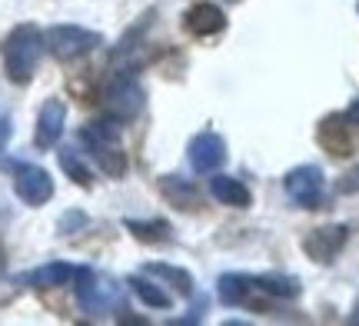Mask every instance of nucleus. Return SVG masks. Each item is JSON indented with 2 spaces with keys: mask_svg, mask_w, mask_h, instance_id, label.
<instances>
[{
  "mask_svg": "<svg viewBox=\"0 0 359 326\" xmlns=\"http://www.w3.org/2000/svg\"><path fill=\"white\" fill-rule=\"evenodd\" d=\"M40 53H43V30L34 24L13 27L4 40V70L13 83H30L37 74Z\"/></svg>",
  "mask_w": 359,
  "mask_h": 326,
  "instance_id": "obj_1",
  "label": "nucleus"
},
{
  "mask_svg": "<svg viewBox=\"0 0 359 326\" xmlns=\"http://www.w3.org/2000/svg\"><path fill=\"white\" fill-rule=\"evenodd\" d=\"M80 140L90 150V157L97 160V167L107 173V177H123L127 173V154L120 147V127L116 120H93L80 130Z\"/></svg>",
  "mask_w": 359,
  "mask_h": 326,
  "instance_id": "obj_2",
  "label": "nucleus"
},
{
  "mask_svg": "<svg viewBox=\"0 0 359 326\" xmlns=\"http://www.w3.org/2000/svg\"><path fill=\"white\" fill-rule=\"evenodd\" d=\"M74 283H77L74 290H77L80 310L87 316H103V313H110L114 306H120V287H116L110 276L97 273L90 266H77Z\"/></svg>",
  "mask_w": 359,
  "mask_h": 326,
  "instance_id": "obj_3",
  "label": "nucleus"
},
{
  "mask_svg": "<svg viewBox=\"0 0 359 326\" xmlns=\"http://www.w3.org/2000/svg\"><path fill=\"white\" fill-rule=\"evenodd\" d=\"M100 40L103 37L97 30H87V27H77V24H60L43 34V47L57 60H77V57L90 53L93 47H100Z\"/></svg>",
  "mask_w": 359,
  "mask_h": 326,
  "instance_id": "obj_4",
  "label": "nucleus"
},
{
  "mask_svg": "<svg viewBox=\"0 0 359 326\" xmlns=\"http://www.w3.org/2000/svg\"><path fill=\"white\" fill-rule=\"evenodd\" d=\"M143 100H147V93H143V87L137 83V77H130V74H116V77L107 83V90H103V107H107V114H110L116 123H127V120L140 117Z\"/></svg>",
  "mask_w": 359,
  "mask_h": 326,
  "instance_id": "obj_5",
  "label": "nucleus"
},
{
  "mask_svg": "<svg viewBox=\"0 0 359 326\" xmlns=\"http://www.w3.org/2000/svg\"><path fill=\"white\" fill-rule=\"evenodd\" d=\"M323 170L316 163H303V167H293L286 177H283V186L293 200L296 207L303 210H316L323 200Z\"/></svg>",
  "mask_w": 359,
  "mask_h": 326,
  "instance_id": "obj_6",
  "label": "nucleus"
},
{
  "mask_svg": "<svg viewBox=\"0 0 359 326\" xmlns=\"http://www.w3.org/2000/svg\"><path fill=\"white\" fill-rule=\"evenodd\" d=\"M13 190H17V196L24 200L27 207H43L53 196V180L50 173L37 167V163H20L13 170Z\"/></svg>",
  "mask_w": 359,
  "mask_h": 326,
  "instance_id": "obj_7",
  "label": "nucleus"
},
{
  "mask_svg": "<svg viewBox=\"0 0 359 326\" xmlns=\"http://www.w3.org/2000/svg\"><path fill=\"white\" fill-rule=\"evenodd\" d=\"M187 157H190V167L196 173H213L226 163V140L219 137L217 130H203L196 133L187 147Z\"/></svg>",
  "mask_w": 359,
  "mask_h": 326,
  "instance_id": "obj_8",
  "label": "nucleus"
},
{
  "mask_svg": "<svg viewBox=\"0 0 359 326\" xmlns=\"http://www.w3.org/2000/svg\"><path fill=\"white\" fill-rule=\"evenodd\" d=\"M346 240H349V226L330 223V226H320V230L303 236V253L316 263H333L336 253L346 247Z\"/></svg>",
  "mask_w": 359,
  "mask_h": 326,
  "instance_id": "obj_9",
  "label": "nucleus"
},
{
  "mask_svg": "<svg viewBox=\"0 0 359 326\" xmlns=\"http://www.w3.org/2000/svg\"><path fill=\"white\" fill-rule=\"evenodd\" d=\"M64 120H67V104H64V100H57V97H50L47 104L40 107L34 144H37L40 150H50V147H57L60 133H64Z\"/></svg>",
  "mask_w": 359,
  "mask_h": 326,
  "instance_id": "obj_10",
  "label": "nucleus"
},
{
  "mask_svg": "<svg viewBox=\"0 0 359 326\" xmlns=\"http://www.w3.org/2000/svg\"><path fill=\"white\" fill-rule=\"evenodd\" d=\"M349 120L346 114H330V117L320 123V130H316V140L326 154H333V157H349L353 154V137H349Z\"/></svg>",
  "mask_w": 359,
  "mask_h": 326,
  "instance_id": "obj_11",
  "label": "nucleus"
},
{
  "mask_svg": "<svg viewBox=\"0 0 359 326\" xmlns=\"http://www.w3.org/2000/svg\"><path fill=\"white\" fill-rule=\"evenodd\" d=\"M183 27L190 30L193 37H213V34H219L226 27V13L219 11L217 4H210V0H200V4H193L190 11L183 13Z\"/></svg>",
  "mask_w": 359,
  "mask_h": 326,
  "instance_id": "obj_12",
  "label": "nucleus"
},
{
  "mask_svg": "<svg viewBox=\"0 0 359 326\" xmlns=\"http://www.w3.org/2000/svg\"><path fill=\"white\" fill-rule=\"evenodd\" d=\"M210 193L217 196L219 203L236 207V210H243V207H250V203H253V193L246 190L243 183L236 180V177H223V173L210 177Z\"/></svg>",
  "mask_w": 359,
  "mask_h": 326,
  "instance_id": "obj_13",
  "label": "nucleus"
},
{
  "mask_svg": "<svg viewBox=\"0 0 359 326\" xmlns=\"http://www.w3.org/2000/svg\"><path fill=\"white\" fill-rule=\"evenodd\" d=\"M74 273H77V266H70V263H43V266H37L34 273L24 276V283H30V287L37 290H53V287H64V283H70L74 280Z\"/></svg>",
  "mask_w": 359,
  "mask_h": 326,
  "instance_id": "obj_14",
  "label": "nucleus"
},
{
  "mask_svg": "<svg viewBox=\"0 0 359 326\" xmlns=\"http://www.w3.org/2000/svg\"><path fill=\"white\" fill-rule=\"evenodd\" d=\"M147 276H156V280H167L170 287H177L180 297H193V276L180 266H170V263H147L143 266Z\"/></svg>",
  "mask_w": 359,
  "mask_h": 326,
  "instance_id": "obj_15",
  "label": "nucleus"
},
{
  "mask_svg": "<svg viewBox=\"0 0 359 326\" xmlns=\"http://www.w3.org/2000/svg\"><path fill=\"white\" fill-rule=\"evenodd\" d=\"M127 287L133 290V293H137V297H140L147 306H154V310H170V306H173L170 293H163V290L156 287V283L147 273H143V276H130Z\"/></svg>",
  "mask_w": 359,
  "mask_h": 326,
  "instance_id": "obj_16",
  "label": "nucleus"
},
{
  "mask_svg": "<svg viewBox=\"0 0 359 326\" xmlns=\"http://www.w3.org/2000/svg\"><path fill=\"white\" fill-rule=\"evenodd\" d=\"M160 186H163V193H167L170 203H177L180 210H193L196 207V186L187 180H180V177H163L160 180Z\"/></svg>",
  "mask_w": 359,
  "mask_h": 326,
  "instance_id": "obj_17",
  "label": "nucleus"
},
{
  "mask_svg": "<svg viewBox=\"0 0 359 326\" xmlns=\"http://www.w3.org/2000/svg\"><path fill=\"white\" fill-rule=\"evenodd\" d=\"M130 233L137 236L140 243H167L170 240V223L167 220H150V223H140V220H123Z\"/></svg>",
  "mask_w": 359,
  "mask_h": 326,
  "instance_id": "obj_18",
  "label": "nucleus"
},
{
  "mask_svg": "<svg viewBox=\"0 0 359 326\" xmlns=\"http://www.w3.org/2000/svg\"><path fill=\"white\" fill-rule=\"evenodd\" d=\"M57 160H60V170H64L70 180L77 183V186H90L93 183V173L87 170V163L80 160L77 150H70V147H64L60 154H57Z\"/></svg>",
  "mask_w": 359,
  "mask_h": 326,
  "instance_id": "obj_19",
  "label": "nucleus"
},
{
  "mask_svg": "<svg viewBox=\"0 0 359 326\" xmlns=\"http://www.w3.org/2000/svg\"><path fill=\"white\" fill-rule=\"evenodd\" d=\"M206 303H210L206 297H196V300H193V306H190V313H187V316H180L177 323H180V326L200 323V320H203V313H206Z\"/></svg>",
  "mask_w": 359,
  "mask_h": 326,
  "instance_id": "obj_20",
  "label": "nucleus"
},
{
  "mask_svg": "<svg viewBox=\"0 0 359 326\" xmlns=\"http://www.w3.org/2000/svg\"><path fill=\"white\" fill-rule=\"evenodd\" d=\"M83 223H87V217H83V213H77V210H70V213H64V217H60V233L70 236L77 226H83Z\"/></svg>",
  "mask_w": 359,
  "mask_h": 326,
  "instance_id": "obj_21",
  "label": "nucleus"
},
{
  "mask_svg": "<svg viewBox=\"0 0 359 326\" xmlns=\"http://www.w3.org/2000/svg\"><path fill=\"white\" fill-rule=\"evenodd\" d=\"M7 137H11V120H7V117H0V144H4Z\"/></svg>",
  "mask_w": 359,
  "mask_h": 326,
  "instance_id": "obj_22",
  "label": "nucleus"
},
{
  "mask_svg": "<svg viewBox=\"0 0 359 326\" xmlns=\"http://www.w3.org/2000/svg\"><path fill=\"white\" fill-rule=\"evenodd\" d=\"M346 120L349 123H359V100H353V107L346 110Z\"/></svg>",
  "mask_w": 359,
  "mask_h": 326,
  "instance_id": "obj_23",
  "label": "nucleus"
}]
</instances>
